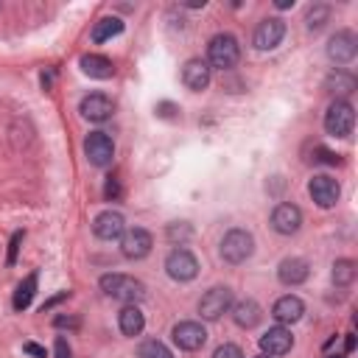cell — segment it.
Listing matches in <instances>:
<instances>
[{"mask_svg": "<svg viewBox=\"0 0 358 358\" xmlns=\"http://www.w3.org/2000/svg\"><path fill=\"white\" fill-rule=\"evenodd\" d=\"M101 291L117 302H126V305H137L143 296H145V285L129 274H120V271H112V274H103L98 280Z\"/></svg>", "mask_w": 358, "mask_h": 358, "instance_id": "obj_1", "label": "cell"}, {"mask_svg": "<svg viewBox=\"0 0 358 358\" xmlns=\"http://www.w3.org/2000/svg\"><path fill=\"white\" fill-rule=\"evenodd\" d=\"M218 252H221V260H224V263L241 266V263H246V260L255 255V235H252L249 229L235 227V229H229V232L221 238Z\"/></svg>", "mask_w": 358, "mask_h": 358, "instance_id": "obj_2", "label": "cell"}, {"mask_svg": "<svg viewBox=\"0 0 358 358\" xmlns=\"http://www.w3.org/2000/svg\"><path fill=\"white\" fill-rule=\"evenodd\" d=\"M238 62H241V45H238V39L232 34H215L207 42V64H210V70L213 67L232 70Z\"/></svg>", "mask_w": 358, "mask_h": 358, "instance_id": "obj_3", "label": "cell"}, {"mask_svg": "<svg viewBox=\"0 0 358 358\" xmlns=\"http://www.w3.org/2000/svg\"><path fill=\"white\" fill-rule=\"evenodd\" d=\"M352 126H355V109L347 98L341 101H333L324 112V131L333 134V137H350L352 134Z\"/></svg>", "mask_w": 358, "mask_h": 358, "instance_id": "obj_4", "label": "cell"}, {"mask_svg": "<svg viewBox=\"0 0 358 358\" xmlns=\"http://www.w3.org/2000/svg\"><path fill=\"white\" fill-rule=\"evenodd\" d=\"M165 271H168V277L176 280V282H190V280L199 274V260H196V255H193L190 249L176 246V249H171L168 257H165Z\"/></svg>", "mask_w": 358, "mask_h": 358, "instance_id": "obj_5", "label": "cell"}, {"mask_svg": "<svg viewBox=\"0 0 358 358\" xmlns=\"http://www.w3.org/2000/svg\"><path fill=\"white\" fill-rule=\"evenodd\" d=\"M229 308H232V291H229L227 285H215V288L204 291V296L199 299V313H201V319H207V322L221 319Z\"/></svg>", "mask_w": 358, "mask_h": 358, "instance_id": "obj_6", "label": "cell"}, {"mask_svg": "<svg viewBox=\"0 0 358 358\" xmlns=\"http://www.w3.org/2000/svg\"><path fill=\"white\" fill-rule=\"evenodd\" d=\"M84 157L90 159V165L95 168H106L115 157V143L106 131H90L84 140Z\"/></svg>", "mask_w": 358, "mask_h": 358, "instance_id": "obj_7", "label": "cell"}, {"mask_svg": "<svg viewBox=\"0 0 358 358\" xmlns=\"http://www.w3.org/2000/svg\"><path fill=\"white\" fill-rule=\"evenodd\" d=\"M154 246V235L145 227H131L120 235V252L129 260H143Z\"/></svg>", "mask_w": 358, "mask_h": 358, "instance_id": "obj_8", "label": "cell"}, {"mask_svg": "<svg viewBox=\"0 0 358 358\" xmlns=\"http://www.w3.org/2000/svg\"><path fill=\"white\" fill-rule=\"evenodd\" d=\"M171 338H173V344H176L179 350H185V352H196V350L204 347V341H207V330H204L201 322H190V319H187V322L173 324Z\"/></svg>", "mask_w": 358, "mask_h": 358, "instance_id": "obj_9", "label": "cell"}, {"mask_svg": "<svg viewBox=\"0 0 358 358\" xmlns=\"http://www.w3.org/2000/svg\"><path fill=\"white\" fill-rule=\"evenodd\" d=\"M285 36V22L280 17H266L257 22L255 34H252V45L257 50H274Z\"/></svg>", "mask_w": 358, "mask_h": 358, "instance_id": "obj_10", "label": "cell"}, {"mask_svg": "<svg viewBox=\"0 0 358 358\" xmlns=\"http://www.w3.org/2000/svg\"><path fill=\"white\" fill-rule=\"evenodd\" d=\"M355 53H358V36L350 28H341L330 36V42H327V59L330 62L347 64V62L355 59Z\"/></svg>", "mask_w": 358, "mask_h": 358, "instance_id": "obj_11", "label": "cell"}, {"mask_svg": "<svg viewBox=\"0 0 358 358\" xmlns=\"http://www.w3.org/2000/svg\"><path fill=\"white\" fill-rule=\"evenodd\" d=\"M260 352L263 355H268V358H277V355H285L291 347H294V336H291V330L288 327H282V324H274V327H268L263 336H260Z\"/></svg>", "mask_w": 358, "mask_h": 358, "instance_id": "obj_12", "label": "cell"}, {"mask_svg": "<svg viewBox=\"0 0 358 358\" xmlns=\"http://www.w3.org/2000/svg\"><path fill=\"white\" fill-rule=\"evenodd\" d=\"M78 112H81V117H87V120H92V123H103V120L112 117L115 103H112V98L103 95V92H90V95L81 98Z\"/></svg>", "mask_w": 358, "mask_h": 358, "instance_id": "obj_13", "label": "cell"}, {"mask_svg": "<svg viewBox=\"0 0 358 358\" xmlns=\"http://www.w3.org/2000/svg\"><path fill=\"white\" fill-rule=\"evenodd\" d=\"M308 193H310V199L319 204V207H333L336 201H338V196H341V187H338V182L333 179V176H327V173H316L310 182H308Z\"/></svg>", "mask_w": 358, "mask_h": 358, "instance_id": "obj_14", "label": "cell"}, {"mask_svg": "<svg viewBox=\"0 0 358 358\" xmlns=\"http://www.w3.org/2000/svg\"><path fill=\"white\" fill-rule=\"evenodd\" d=\"M302 227V210L291 201H282L271 210V229L280 235H294Z\"/></svg>", "mask_w": 358, "mask_h": 358, "instance_id": "obj_15", "label": "cell"}, {"mask_svg": "<svg viewBox=\"0 0 358 358\" xmlns=\"http://www.w3.org/2000/svg\"><path fill=\"white\" fill-rule=\"evenodd\" d=\"M92 232L101 241H117L126 232V221H123V215L117 210H103V213H98L92 218Z\"/></svg>", "mask_w": 358, "mask_h": 358, "instance_id": "obj_16", "label": "cell"}, {"mask_svg": "<svg viewBox=\"0 0 358 358\" xmlns=\"http://www.w3.org/2000/svg\"><path fill=\"white\" fill-rule=\"evenodd\" d=\"M210 78H213V70L204 59H187L185 67H182V84L193 92H201L210 87Z\"/></svg>", "mask_w": 358, "mask_h": 358, "instance_id": "obj_17", "label": "cell"}, {"mask_svg": "<svg viewBox=\"0 0 358 358\" xmlns=\"http://www.w3.org/2000/svg\"><path fill=\"white\" fill-rule=\"evenodd\" d=\"M232 322L238 324V327H243V330H252V327H257L260 324V319H263V308L257 305V299H252V296H246V299H238V302H232Z\"/></svg>", "mask_w": 358, "mask_h": 358, "instance_id": "obj_18", "label": "cell"}, {"mask_svg": "<svg viewBox=\"0 0 358 358\" xmlns=\"http://www.w3.org/2000/svg\"><path fill=\"white\" fill-rule=\"evenodd\" d=\"M308 277H310V266L305 257H285L277 266V280L282 285H302Z\"/></svg>", "mask_w": 358, "mask_h": 358, "instance_id": "obj_19", "label": "cell"}, {"mask_svg": "<svg viewBox=\"0 0 358 358\" xmlns=\"http://www.w3.org/2000/svg\"><path fill=\"white\" fill-rule=\"evenodd\" d=\"M302 313H305V302H302L296 294H285V296H280V299L271 305V316H274L280 324H294V322L302 319Z\"/></svg>", "mask_w": 358, "mask_h": 358, "instance_id": "obj_20", "label": "cell"}, {"mask_svg": "<svg viewBox=\"0 0 358 358\" xmlns=\"http://www.w3.org/2000/svg\"><path fill=\"white\" fill-rule=\"evenodd\" d=\"M78 64H81V73H87L90 78H112L115 76L112 59H106L101 53H84Z\"/></svg>", "mask_w": 358, "mask_h": 358, "instance_id": "obj_21", "label": "cell"}, {"mask_svg": "<svg viewBox=\"0 0 358 358\" xmlns=\"http://www.w3.org/2000/svg\"><path fill=\"white\" fill-rule=\"evenodd\" d=\"M117 327H120V333L123 336H140L143 333V327H145V316H143V310L137 308V305H123V310L117 313Z\"/></svg>", "mask_w": 358, "mask_h": 358, "instance_id": "obj_22", "label": "cell"}, {"mask_svg": "<svg viewBox=\"0 0 358 358\" xmlns=\"http://www.w3.org/2000/svg\"><path fill=\"white\" fill-rule=\"evenodd\" d=\"M117 34H123V20L120 17H101L92 28V42H106Z\"/></svg>", "mask_w": 358, "mask_h": 358, "instance_id": "obj_23", "label": "cell"}, {"mask_svg": "<svg viewBox=\"0 0 358 358\" xmlns=\"http://www.w3.org/2000/svg\"><path fill=\"white\" fill-rule=\"evenodd\" d=\"M36 271H31L20 285H17V291H14V310H25L28 305H31V299H34V294H36Z\"/></svg>", "mask_w": 358, "mask_h": 358, "instance_id": "obj_24", "label": "cell"}, {"mask_svg": "<svg viewBox=\"0 0 358 358\" xmlns=\"http://www.w3.org/2000/svg\"><path fill=\"white\" fill-rule=\"evenodd\" d=\"M327 90L336 95V101H341L344 95H350L355 90V76L344 73V70H336L330 78H327Z\"/></svg>", "mask_w": 358, "mask_h": 358, "instance_id": "obj_25", "label": "cell"}, {"mask_svg": "<svg viewBox=\"0 0 358 358\" xmlns=\"http://www.w3.org/2000/svg\"><path fill=\"white\" fill-rule=\"evenodd\" d=\"M352 280H355V260H350V257L336 260L333 263V282L338 288H347V285H352Z\"/></svg>", "mask_w": 358, "mask_h": 358, "instance_id": "obj_26", "label": "cell"}, {"mask_svg": "<svg viewBox=\"0 0 358 358\" xmlns=\"http://www.w3.org/2000/svg\"><path fill=\"white\" fill-rule=\"evenodd\" d=\"M330 20V6L327 3H313L310 8H308V14H305V25H308V31H322L324 28V22Z\"/></svg>", "mask_w": 358, "mask_h": 358, "instance_id": "obj_27", "label": "cell"}, {"mask_svg": "<svg viewBox=\"0 0 358 358\" xmlns=\"http://www.w3.org/2000/svg\"><path fill=\"white\" fill-rule=\"evenodd\" d=\"M137 358H173V352L159 341V338H145L137 347Z\"/></svg>", "mask_w": 358, "mask_h": 358, "instance_id": "obj_28", "label": "cell"}, {"mask_svg": "<svg viewBox=\"0 0 358 358\" xmlns=\"http://www.w3.org/2000/svg\"><path fill=\"white\" fill-rule=\"evenodd\" d=\"M193 235V227L187 224V221H173L171 227H168V241H179V246H182V241H187Z\"/></svg>", "mask_w": 358, "mask_h": 358, "instance_id": "obj_29", "label": "cell"}, {"mask_svg": "<svg viewBox=\"0 0 358 358\" xmlns=\"http://www.w3.org/2000/svg\"><path fill=\"white\" fill-rule=\"evenodd\" d=\"M213 358H243V350H241L238 344H232V341H227V344H221V347H215V352H213Z\"/></svg>", "mask_w": 358, "mask_h": 358, "instance_id": "obj_30", "label": "cell"}, {"mask_svg": "<svg viewBox=\"0 0 358 358\" xmlns=\"http://www.w3.org/2000/svg\"><path fill=\"white\" fill-rule=\"evenodd\" d=\"M313 154H316L313 159H316V162H324V165H338V162H341L338 154H333V151H327V148H322V145H316Z\"/></svg>", "mask_w": 358, "mask_h": 358, "instance_id": "obj_31", "label": "cell"}, {"mask_svg": "<svg viewBox=\"0 0 358 358\" xmlns=\"http://www.w3.org/2000/svg\"><path fill=\"white\" fill-rule=\"evenodd\" d=\"M22 238H25L22 232H14V235H11V243H8V257H6V263H8V266H14V263H17V252H20Z\"/></svg>", "mask_w": 358, "mask_h": 358, "instance_id": "obj_32", "label": "cell"}, {"mask_svg": "<svg viewBox=\"0 0 358 358\" xmlns=\"http://www.w3.org/2000/svg\"><path fill=\"white\" fill-rule=\"evenodd\" d=\"M53 355H56V358H73V350H70V344H67L64 336L56 338V344H53Z\"/></svg>", "mask_w": 358, "mask_h": 358, "instance_id": "obj_33", "label": "cell"}, {"mask_svg": "<svg viewBox=\"0 0 358 358\" xmlns=\"http://www.w3.org/2000/svg\"><path fill=\"white\" fill-rule=\"evenodd\" d=\"M103 196H106L109 201H115V199L120 196V182H117L115 176H109V179H106V187H103Z\"/></svg>", "mask_w": 358, "mask_h": 358, "instance_id": "obj_34", "label": "cell"}, {"mask_svg": "<svg viewBox=\"0 0 358 358\" xmlns=\"http://www.w3.org/2000/svg\"><path fill=\"white\" fill-rule=\"evenodd\" d=\"M81 322H78V316H56L53 319V327H70V330H76Z\"/></svg>", "mask_w": 358, "mask_h": 358, "instance_id": "obj_35", "label": "cell"}, {"mask_svg": "<svg viewBox=\"0 0 358 358\" xmlns=\"http://www.w3.org/2000/svg\"><path fill=\"white\" fill-rule=\"evenodd\" d=\"M22 350H25L28 355H34V358H45V347H39V344H34V341H25Z\"/></svg>", "mask_w": 358, "mask_h": 358, "instance_id": "obj_36", "label": "cell"}, {"mask_svg": "<svg viewBox=\"0 0 358 358\" xmlns=\"http://www.w3.org/2000/svg\"><path fill=\"white\" fill-rule=\"evenodd\" d=\"M67 296H70V291H62V294H56L53 299H48V302L42 305V313H45V310H50L53 305H59V302H62V299H67Z\"/></svg>", "mask_w": 358, "mask_h": 358, "instance_id": "obj_37", "label": "cell"}, {"mask_svg": "<svg viewBox=\"0 0 358 358\" xmlns=\"http://www.w3.org/2000/svg\"><path fill=\"white\" fill-rule=\"evenodd\" d=\"M171 112H176V106H173V103H159V115H165V117H168Z\"/></svg>", "mask_w": 358, "mask_h": 358, "instance_id": "obj_38", "label": "cell"}, {"mask_svg": "<svg viewBox=\"0 0 358 358\" xmlns=\"http://www.w3.org/2000/svg\"><path fill=\"white\" fill-rule=\"evenodd\" d=\"M352 350H355V336L347 333V352H352Z\"/></svg>", "mask_w": 358, "mask_h": 358, "instance_id": "obj_39", "label": "cell"}, {"mask_svg": "<svg viewBox=\"0 0 358 358\" xmlns=\"http://www.w3.org/2000/svg\"><path fill=\"white\" fill-rule=\"evenodd\" d=\"M294 6V0H277V8H291Z\"/></svg>", "mask_w": 358, "mask_h": 358, "instance_id": "obj_40", "label": "cell"}, {"mask_svg": "<svg viewBox=\"0 0 358 358\" xmlns=\"http://www.w3.org/2000/svg\"><path fill=\"white\" fill-rule=\"evenodd\" d=\"M327 358H341V355H327Z\"/></svg>", "mask_w": 358, "mask_h": 358, "instance_id": "obj_41", "label": "cell"}, {"mask_svg": "<svg viewBox=\"0 0 358 358\" xmlns=\"http://www.w3.org/2000/svg\"><path fill=\"white\" fill-rule=\"evenodd\" d=\"M257 358H268V355H257Z\"/></svg>", "mask_w": 358, "mask_h": 358, "instance_id": "obj_42", "label": "cell"}]
</instances>
